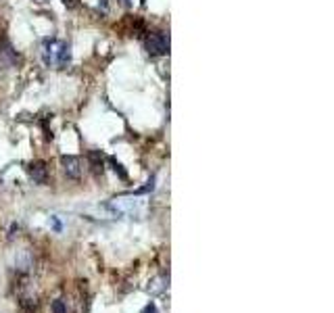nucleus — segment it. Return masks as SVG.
<instances>
[{"instance_id": "obj_3", "label": "nucleus", "mask_w": 334, "mask_h": 313, "mask_svg": "<svg viewBox=\"0 0 334 313\" xmlns=\"http://www.w3.org/2000/svg\"><path fill=\"white\" fill-rule=\"evenodd\" d=\"M61 165H63V171H65L67 178L77 180L79 176H82V163H79L77 157H71V155L61 157Z\"/></svg>"}, {"instance_id": "obj_6", "label": "nucleus", "mask_w": 334, "mask_h": 313, "mask_svg": "<svg viewBox=\"0 0 334 313\" xmlns=\"http://www.w3.org/2000/svg\"><path fill=\"white\" fill-rule=\"evenodd\" d=\"M165 278H155L153 282H148V292H153V295H159V292H163V288L167 284H163Z\"/></svg>"}, {"instance_id": "obj_1", "label": "nucleus", "mask_w": 334, "mask_h": 313, "mask_svg": "<svg viewBox=\"0 0 334 313\" xmlns=\"http://www.w3.org/2000/svg\"><path fill=\"white\" fill-rule=\"evenodd\" d=\"M71 61V50L67 42H59V40H46L44 42V63L46 65H59L65 67Z\"/></svg>"}, {"instance_id": "obj_5", "label": "nucleus", "mask_w": 334, "mask_h": 313, "mask_svg": "<svg viewBox=\"0 0 334 313\" xmlns=\"http://www.w3.org/2000/svg\"><path fill=\"white\" fill-rule=\"evenodd\" d=\"M17 61H19L17 50H13V46H11V42H8V40L0 38V63L6 65V67H13Z\"/></svg>"}, {"instance_id": "obj_12", "label": "nucleus", "mask_w": 334, "mask_h": 313, "mask_svg": "<svg viewBox=\"0 0 334 313\" xmlns=\"http://www.w3.org/2000/svg\"><path fill=\"white\" fill-rule=\"evenodd\" d=\"M121 2H124V4H130V0H121Z\"/></svg>"}, {"instance_id": "obj_11", "label": "nucleus", "mask_w": 334, "mask_h": 313, "mask_svg": "<svg viewBox=\"0 0 334 313\" xmlns=\"http://www.w3.org/2000/svg\"><path fill=\"white\" fill-rule=\"evenodd\" d=\"M63 2H65V4H69V6H71V4H73V0H63Z\"/></svg>"}, {"instance_id": "obj_9", "label": "nucleus", "mask_w": 334, "mask_h": 313, "mask_svg": "<svg viewBox=\"0 0 334 313\" xmlns=\"http://www.w3.org/2000/svg\"><path fill=\"white\" fill-rule=\"evenodd\" d=\"M142 313H159V311H157V305H155V303H148V305L142 309Z\"/></svg>"}, {"instance_id": "obj_2", "label": "nucleus", "mask_w": 334, "mask_h": 313, "mask_svg": "<svg viewBox=\"0 0 334 313\" xmlns=\"http://www.w3.org/2000/svg\"><path fill=\"white\" fill-rule=\"evenodd\" d=\"M146 48L153 57H161L169 53V36H165L163 32H153L146 38Z\"/></svg>"}, {"instance_id": "obj_7", "label": "nucleus", "mask_w": 334, "mask_h": 313, "mask_svg": "<svg viewBox=\"0 0 334 313\" xmlns=\"http://www.w3.org/2000/svg\"><path fill=\"white\" fill-rule=\"evenodd\" d=\"M53 313H67V305H65L63 299L53 301Z\"/></svg>"}, {"instance_id": "obj_4", "label": "nucleus", "mask_w": 334, "mask_h": 313, "mask_svg": "<svg viewBox=\"0 0 334 313\" xmlns=\"http://www.w3.org/2000/svg\"><path fill=\"white\" fill-rule=\"evenodd\" d=\"M27 174L34 180V184H38V186H44L48 182V167H46V163H42V161H36V163L29 165Z\"/></svg>"}, {"instance_id": "obj_8", "label": "nucleus", "mask_w": 334, "mask_h": 313, "mask_svg": "<svg viewBox=\"0 0 334 313\" xmlns=\"http://www.w3.org/2000/svg\"><path fill=\"white\" fill-rule=\"evenodd\" d=\"M109 161H111V165H113V169H115V174H119V178H121V180H126V178H128V174H126V171H124V169H121V165L117 163V161H115V159H109Z\"/></svg>"}, {"instance_id": "obj_10", "label": "nucleus", "mask_w": 334, "mask_h": 313, "mask_svg": "<svg viewBox=\"0 0 334 313\" xmlns=\"http://www.w3.org/2000/svg\"><path fill=\"white\" fill-rule=\"evenodd\" d=\"M53 224H55V230H61V224H59L57 217H53Z\"/></svg>"}]
</instances>
